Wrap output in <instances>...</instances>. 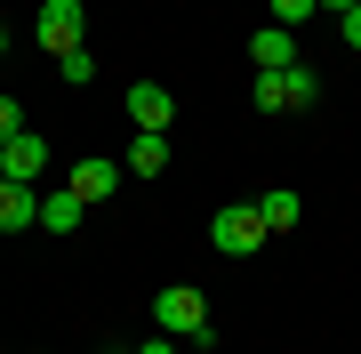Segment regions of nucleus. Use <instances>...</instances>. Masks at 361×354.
I'll list each match as a JSON object with an SVG mask.
<instances>
[{
  "mask_svg": "<svg viewBox=\"0 0 361 354\" xmlns=\"http://www.w3.org/2000/svg\"><path fill=\"white\" fill-rule=\"evenodd\" d=\"M16 129H25V105H16V97H0V145H8Z\"/></svg>",
  "mask_w": 361,
  "mask_h": 354,
  "instance_id": "dca6fc26",
  "label": "nucleus"
},
{
  "mask_svg": "<svg viewBox=\"0 0 361 354\" xmlns=\"http://www.w3.org/2000/svg\"><path fill=\"white\" fill-rule=\"evenodd\" d=\"M56 73H65L73 89H89V81H97V57H89V49H73V57H56Z\"/></svg>",
  "mask_w": 361,
  "mask_h": 354,
  "instance_id": "ddd939ff",
  "label": "nucleus"
},
{
  "mask_svg": "<svg viewBox=\"0 0 361 354\" xmlns=\"http://www.w3.org/2000/svg\"><path fill=\"white\" fill-rule=\"evenodd\" d=\"M257 210H265L273 234H289V225H297V194H289V185H273V194H257Z\"/></svg>",
  "mask_w": 361,
  "mask_h": 354,
  "instance_id": "f8f14e48",
  "label": "nucleus"
},
{
  "mask_svg": "<svg viewBox=\"0 0 361 354\" xmlns=\"http://www.w3.org/2000/svg\"><path fill=\"white\" fill-rule=\"evenodd\" d=\"M0 170L25 177V185H40V170H49V137H40V129H16L8 145H0Z\"/></svg>",
  "mask_w": 361,
  "mask_h": 354,
  "instance_id": "20e7f679",
  "label": "nucleus"
},
{
  "mask_svg": "<svg viewBox=\"0 0 361 354\" xmlns=\"http://www.w3.org/2000/svg\"><path fill=\"white\" fill-rule=\"evenodd\" d=\"M80 210H89V201H80L73 185H56V194H40V225H49V234H73V225H80Z\"/></svg>",
  "mask_w": 361,
  "mask_h": 354,
  "instance_id": "1a4fd4ad",
  "label": "nucleus"
},
{
  "mask_svg": "<svg viewBox=\"0 0 361 354\" xmlns=\"http://www.w3.org/2000/svg\"><path fill=\"white\" fill-rule=\"evenodd\" d=\"M0 57H8V33H0Z\"/></svg>",
  "mask_w": 361,
  "mask_h": 354,
  "instance_id": "aec40b11",
  "label": "nucleus"
},
{
  "mask_svg": "<svg viewBox=\"0 0 361 354\" xmlns=\"http://www.w3.org/2000/svg\"><path fill=\"white\" fill-rule=\"evenodd\" d=\"M313 97H322V81H313L305 65H289V113H297V105H313Z\"/></svg>",
  "mask_w": 361,
  "mask_h": 354,
  "instance_id": "2eb2a0df",
  "label": "nucleus"
},
{
  "mask_svg": "<svg viewBox=\"0 0 361 354\" xmlns=\"http://www.w3.org/2000/svg\"><path fill=\"white\" fill-rule=\"evenodd\" d=\"M65 185H73L80 201H104V194H113V185H121V161H104V153H97V161H80V170H73Z\"/></svg>",
  "mask_w": 361,
  "mask_h": 354,
  "instance_id": "6e6552de",
  "label": "nucleus"
},
{
  "mask_svg": "<svg viewBox=\"0 0 361 354\" xmlns=\"http://www.w3.org/2000/svg\"><path fill=\"white\" fill-rule=\"evenodd\" d=\"M25 225H40V185L0 177V234H25Z\"/></svg>",
  "mask_w": 361,
  "mask_h": 354,
  "instance_id": "39448f33",
  "label": "nucleus"
},
{
  "mask_svg": "<svg viewBox=\"0 0 361 354\" xmlns=\"http://www.w3.org/2000/svg\"><path fill=\"white\" fill-rule=\"evenodd\" d=\"M129 170H137V177H161V170H169V137H161V129H137V145H129Z\"/></svg>",
  "mask_w": 361,
  "mask_h": 354,
  "instance_id": "9d476101",
  "label": "nucleus"
},
{
  "mask_svg": "<svg viewBox=\"0 0 361 354\" xmlns=\"http://www.w3.org/2000/svg\"><path fill=\"white\" fill-rule=\"evenodd\" d=\"M305 16H322V0H273V25H289V33H297Z\"/></svg>",
  "mask_w": 361,
  "mask_h": 354,
  "instance_id": "4468645a",
  "label": "nucleus"
},
{
  "mask_svg": "<svg viewBox=\"0 0 361 354\" xmlns=\"http://www.w3.org/2000/svg\"><path fill=\"white\" fill-rule=\"evenodd\" d=\"M137 354H177V346H169V338H153V346H137Z\"/></svg>",
  "mask_w": 361,
  "mask_h": 354,
  "instance_id": "a211bd4d",
  "label": "nucleus"
},
{
  "mask_svg": "<svg viewBox=\"0 0 361 354\" xmlns=\"http://www.w3.org/2000/svg\"><path fill=\"white\" fill-rule=\"evenodd\" d=\"M249 65H257V73H289L297 65V33L289 25H265L257 40H249Z\"/></svg>",
  "mask_w": 361,
  "mask_h": 354,
  "instance_id": "0eeeda50",
  "label": "nucleus"
},
{
  "mask_svg": "<svg viewBox=\"0 0 361 354\" xmlns=\"http://www.w3.org/2000/svg\"><path fill=\"white\" fill-rule=\"evenodd\" d=\"M337 33H345V49H361V8H345V16H337Z\"/></svg>",
  "mask_w": 361,
  "mask_h": 354,
  "instance_id": "f3484780",
  "label": "nucleus"
},
{
  "mask_svg": "<svg viewBox=\"0 0 361 354\" xmlns=\"http://www.w3.org/2000/svg\"><path fill=\"white\" fill-rule=\"evenodd\" d=\"M80 25H89V8H80V0H40V49L73 57V49H80Z\"/></svg>",
  "mask_w": 361,
  "mask_h": 354,
  "instance_id": "7ed1b4c3",
  "label": "nucleus"
},
{
  "mask_svg": "<svg viewBox=\"0 0 361 354\" xmlns=\"http://www.w3.org/2000/svg\"><path fill=\"white\" fill-rule=\"evenodd\" d=\"M129 121H137V129H161V137H169V121H177V97H169L161 81H137V89H129Z\"/></svg>",
  "mask_w": 361,
  "mask_h": 354,
  "instance_id": "423d86ee",
  "label": "nucleus"
},
{
  "mask_svg": "<svg viewBox=\"0 0 361 354\" xmlns=\"http://www.w3.org/2000/svg\"><path fill=\"white\" fill-rule=\"evenodd\" d=\"M322 8H337V16H345V8H361V0H322Z\"/></svg>",
  "mask_w": 361,
  "mask_h": 354,
  "instance_id": "6ab92c4d",
  "label": "nucleus"
},
{
  "mask_svg": "<svg viewBox=\"0 0 361 354\" xmlns=\"http://www.w3.org/2000/svg\"><path fill=\"white\" fill-rule=\"evenodd\" d=\"M153 322H161V338H185V346H209L217 330H209V298L193 282H169L161 298H153Z\"/></svg>",
  "mask_w": 361,
  "mask_h": 354,
  "instance_id": "f257e3e1",
  "label": "nucleus"
},
{
  "mask_svg": "<svg viewBox=\"0 0 361 354\" xmlns=\"http://www.w3.org/2000/svg\"><path fill=\"white\" fill-rule=\"evenodd\" d=\"M209 242H217L225 258H257V249L273 242V225H265V210H257V201H225V210L209 218Z\"/></svg>",
  "mask_w": 361,
  "mask_h": 354,
  "instance_id": "f03ea898",
  "label": "nucleus"
},
{
  "mask_svg": "<svg viewBox=\"0 0 361 354\" xmlns=\"http://www.w3.org/2000/svg\"><path fill=\"white\" fill-rule=\"evenodd\" d=\"M249 105L257 113H289V73H257L249 81Z\"/></svg>",
  "mask_w": 361,
  "mask_h": 354,
  "instance_id": "9b49d317",
  "label": "nucleus"
},
{
  "mask_svg": "<svg viewBox=\"0 0 361 354\" xmlns=\"http://www.w3.org/2000/svg\"><path fill=\"white\" fill-rule=\"evenodd\" d=\"M0 177H8V170H0Z\"/></svg>",
  "mask_w": 361,
  "mask_h": 354,
  "instance_id": "412c9836",
  "label": "nucleus"
}]
</instances>
